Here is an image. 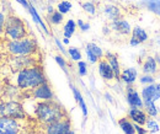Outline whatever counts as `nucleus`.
Listing matches in <instances>:
<instances>
[{"label":"nucleus","mask_w":160,"mask_h":134,"mask_svg":"<svg viewBox=\"0 0 160 134\" xmlns=\"http://www.w3.org/2000/svg\"><path fill=\"white\" fill-rule=\"evenodd\" d=\"M35 116L43 124H49L65 118L64 108L53 100L41 101L35 106Z\"/></svg>","instance_id":"obj_1"},{"label":"nucleus","mask_w":160,"mask_h":134,"mask_svg":"<svg viewBox=\"0 0 160 134\" xmlns=\"http://www.w3.org/2000/svg\"><path fill=\"white\" fill-rule=\"evenodd\" d=\"M44 82H47V80L40 67L35 65L16 72V86L20 90H32Z\"/></svg>","instance_id":"obj_2"},{"label":"nucleus","mask_w":160,"mask_h":134,"mask_svg":"<svg viewBox=\"0 0 160 134\" xmlns=\"http://www.w3.org/2000/svg\"><path fill=\"white\" fill-rule=\"evenodd\" d=\"M6 49L11 56H30L37 52V42L31 37L14 39L6 43Z\"/></svg>","instance_id":"obj_3"},{"label":"nucleus","mask_w":160,"mask_h":134,"mask_svg":"<svg viewBox=\"0 0 160 134\" xmlns=\"http://www.w3.org/2000/svg\"><path fill=\"white\" fill-rule=\"evenodd\" d=\"M4 37L9 41L27 37V28L25 22L18 16H8L4 26Z\"/></svg>","instance_id":"obj_4"},{"label":"nucleus","mask_w":160,"mask_h":134,"mask_svg":"<svg viewBox=\"0 0 160 134\" xmlns=\"http://www.w3.org/2000/svg\"><path fill=\"white\" fill-rule=\"evenodd\" d=\"M15 118V119H25L26 110L20 102L15 100L0 101V118Z\"/></svg>","instance_id":"obj_5"},{"label":"nucleus","mask_w":160,"mask_h":134,"mask_svg":"<svg viewBox=\"0 0 160 134\" xmlns=\"http://www.w3.org/2000/svg\"><path fill=\"white\" fill-rule=\"evenodd\" d=\"M37 64V59L35 57V54H30V56H11L9 60V65L11 68V70L14 72H19L26 68H31L35 67Z\"/></svg>","instance_id":"obj_6"},{"label":"nucleus","mask_w":160,"mask_h":134,"mask_svg":"<svg viewBox=\"0 0 160 134\" xmlns=\"http://www.w3.org/2000/svg\"><path fill=\"white\" fill-rule=\"evenodd\" d=\"M21 121L23 119H15L8 117L0 118V134H21L23 129Z\"/></svg>","instance_id":"obj_7"},{"label":"nucleus","mask_w":160,"mask_h":134,"mask_svg":"<svg viewBox=\"0 0 160 134\" xmlns=\"http://www.w3.org/2000/svg\"><path fill=\"white\" fill-rule=\"evenodd\" d=\"M44 131H46V134H73L70 122L67 118L58 121V122L46 124Z\"/></svg>","instance_id":"obj_8"},{"label":"nucleus","mask_w":160,"mask_h":134,"mask_svg":"<svg viewBox=\"0 0 160 134\" xmlns=\"http://www.w3.org/2000/svg\"><path fill=\"white\" fill-rule=\"evenodd\" d=\"M32 97L41 100V101L53 100V91H52L51 86L47 82H44L42 85H38L37 87L32 89Z\"/></svg>","instance_id":"obj_9"},{"label":"nucleus","mask_w":160,"mask_h":134,"mask_svg":"<svg viewBox=\"0 0 160 134\" xmlns=\"http://www.w3.org/2000/svg\"><path fill=\"white\" fill-rule=\"evenodd\" d=\"M110 26H111V30L112 31H115L117 33H121V35H129L132 32L129 23L122 19L111 21V25Z\"/></svg>","instance_id":"obj_10"},{"label":"nucleus","mask_w":160,"mask_h":134,"mask_svg":"<svg viewBox=\"0 0 160 134\" xmlns=\"http://www.w3.org/2000/svg\"><path fill=\"white\" fill-rule=\"evenodd\" d=\"M142 96H143V100H152L157 102L158 100H160V91L157 89V85L149 84L142 90Z\"/></svg>","instance_id":"obj_11"},{"label":"nucleus","mask_w":160,"mask_h":134,"mask_svg":"<svg viewBox=\"0 0 160 134\" xmlns=\"http://www.w3.org/2000/svg\"><path fill=\"white\" fill-rule=\"evenodd\" d=\"M127 102L131 105V107H137V108H142L143 107V101L140 98L139 94L136 91V89L133 87H128L127 89Z\"/></svg>","instance_id":"obj_12"},{"label":"nucleus","mask_w":160,"mask_h":134,"mask_svg":"<svg viewBox=\"0 0 160 134\" xmlns=\"http://www.w3.org/2000/svg\"><path fill=\"white\" fill-rule=\"evenodd\" d=\"M148 39V35H147V32L142 28V27H138V26H136L134 28H133V31H132V38H131V46H138L139 43H143V42H145Z\"/></svg>","instance_id":"obj_13"},{"label":"nucleus","mask_w":160,"mask_h":134,"mask_svg":"<svg viewBox=\"0 0 160 134\" xmlns=\"http://www.w3.org/2000/svg\"><path fill=\"white\" fill-rule=\"evenodd\" d=\"M128 116H129V118H131L136 124H139V126H144V124L147 123V121H148L147 115H145L142 110L137 108V107H131V110H129V112H128Z\"/></svg>","instance_id":"obj_14"},{"label":"nucleus","mask_w":160,"mask_h":134,"mask_svg":"<svg viewBox=\"0 0 160 134\" xmlns=\"http://www.w3.org/2000/svg\"><path fill=\"white\" fill-rule=\"evenodd\" d=\"M99 73L105 80H113L115 74L111 68V65L107 63V60H100L99 63Z\"/></svg>","instance_id":"obj_15"},{"label":"nucleus","mask_w":160,"mask_h":134,"mask_svg":"<svg viewBox=\"0 0 160 134\" xmlns=\"http://www.w3.org/2000/svg\"><path fill=\"white\" fill-rule=\"evenodd\" d=\"M105 58H106L107 63L111 65V68H112V70H113L115 79H117V80H118L120 77H121V69H120V63H118L117 57H116L115 54H112V53L107 52V53L105 54Z\"/></svg>","instance_id":"obj_16"},{"label":"nucleus","mask_w":160,"mask_h":134,"mask_svg":"<svg viewBox=\"0 0 160 134\" xmlns=\"http://www.w3.org/2000/svg\"><path fill=\"white\" fill-rule=\"evenodd\" d=\"M120 79L123 81V82H126V84L131 85V84H133V82L136 81V79H137V70H136V69H133V68L124 69V70L121 73Z\"/></svg>","instance_id":"obj_17"},{"label":"nucleus","mask_w":160,"mask_h":134,"mask_svg":"<svg viewBox=\"0 0 160 134\" xmlns=\"http://www.w3.org/2000/svg\"><path fill=\"white\" fill-rule=\"evenodd\" d=\"M103 14L106 15V17L111 21L113 20H118L121 17V11L120 9L115 5H106L103 9Z\"/></svg>","instance_id":"obj_18"},{"label":"nucleus","mask_w":160,"mask_h":134,"mask_svg":"<svg viewBox=\"0 0 160 134\" xmlns=\"http://www.w3.org/2000/svg\"><path fill=\"white\" fill-rule=\"evenodd\" d=\"M158 69V64H157V60L153 57H148L145 59L144 64H143V73L144 74H153L155 73Z\"/></svg>","instance_id":"obj_19"},{"label":"nucleus","mask_w":160,"mask_h":134,"mask_svg":"<svg viewBox=\"0 0 160 134\" xmlns=\"http://www.w3.org/2000/svg\"><path fill=\"white\" fill-rule=\"evenodd\" d=\"M118 124H120L121 129L124 134H136V128L131 123L129 119L127 118H121L118 121Z\"/></svg>","instance_id":"obj_20"},{"label":"nucleus","mask_w":160,"mask_h":134,"mask_svg":"<svg viewBox=\"0 0 160 134\" xmlns=\"http://www.w3.org/2000/svg\"><path fill=\"white\" fill-rule=\"evenodd\" d=\"M143 106L145 107V111H147V113L149 116L155 117V116L158 115V107L155 106V102L154 101H152V100H144Z\"/></svg>","instance_id":"obj_21"},{"label":"nucleus","mask_w":160,"mask_h":134,"mask_svg":"<svg viewBox=\"0 0 160 134\" xmlns=\"http://www.w3.org/2000/svg\"><path fill=\"white\" fill-rule=\"evenodd\" d=\"M28 11H30V14H31V16L33 17V21L36 22V23H38V25H41V27L44 30V32L46 33H48V28H47V26L44 25V22L41 20L40 15L37 14V11H36V9L32 6V5H30V9H28Z\"/></svg>","instance_id":"obj_22"},{"label":"nucleus","mask_w":160,"mask_h":134,"mask_svg":"<svg viewBox=\"0 0 160 134\" xmlns=\"http://www.w3.org/2000/svg\"><path fill=\"white\" fill-rule=\"evenodd\" d=\"M19 87L18 86H6L5 90L2 91L4 92V96L9 100H15L16 96H19Z\"/></svg>","instance_id":"obj_23"},{"label":"nucleus","mask_w":160,"mask_h":134,"mask_svg":"<svg viewBox=\"0 0 160 134\" xmlns=\"http://www.w3.org/2000/svg\"><path fill=\"white\" fill-rule=\"evenodd\" d=\"M74 31H75V22L73 20H68L64 26V37L70 38L74 35Z\"/></svg>","instance_id":"obj_24"},{"label":"nucleus","mask_w":160,"mask_h":134,"mask_svg":"<svg viewBox=\"0 0 160 134\" xmlns=\"http://www.w3.org/2000/svg\"><path fill=\"white\" fill-rule=\"evenodd\" d=\"M147 7L152 12H154V14L160 16V0H148Z\"/></svg>","instance_id":"obj_25"},{"label":"nucleus","mask_w":160,"mask_h":134,"mask_svg":"<svg viewBox=\"0 0 160 134\" xmlns=\"http://www.w3.org/2000/svg\"><path fill=\"white\" fill-rule=\"evenodd\" d=\"M86 49H89L92 54H95L99 59H101V58L103 57V52H102V49H101L99 46H96L95 43H88V44H86Z\"/></svg>","instance_id":"obj_26"},{"label":"nucleus","mask_w":160,"mask_h":134,"mask_svg":"<svg viewBox=\"0 0 160 134\" xmlns=\"http://www.w3.org/2000/svg\"><path fill=\"white\" fill-rule=\"evenodd\" d=\"M49 21L53 25H59L63 21V14L59 11H53L52 14H49Z\"/></svg>","instance_id":"obj_27"},{"label":"nucleus","mask_w":160,"mask_h":134,"mask_svg":"<svg viewBox=\"0 0 160 134\" xmlns=\"http://www.w3.org/2000/svg\"><path fill=\"white\" fill-rule=\"evenodd\" d=\"M70 9H72V2H69V1H60L58 4V11L62 12L63 15L69 12Z\"/></svg>","instance_id":"obj_28"},{"label":"nucleus","mask_w":160,"mask_h":134,"mask_svg":"<svg viewBox=\"0 0 160 134\" xmlns=\"http://www.w3.org/2000/svg\"><path fill=\"white\" fill-rule=\"evenodd\" d=\"M145 124H147V129H148L149 132H152V133L159 132V126H158V123H157L154 119H148Z\"/></svg>","instance_id":"obj_29"},{"label":"nucleus","mask_w":160,"mask_h":134,"mask_svg":"<svg viewBox=\"0 0 160 134\" xmlns=\"http://www.w3.org/2000/svg\"><path fill=\"white\" fill-rule=\"evenodd\" d=\"M68 53H69L70 58H72L73 60H75V62H79L80 59H81V53H80V51L78 48L70 47V48L68 49Z\"/></svg>","instance_id":"obj_30"},{"label":"nucleus","mask_w":160,"mask_h":134,"mask_svg":"<svg viewBox=\"0 0 160 134\" xmlns=\"http://www.w3.org/2000/svg\"><path fill=\"white\" fill-rule=\"evenodd\" d=\"M82 9L86 11V12H89L90 15H94L95 12H96V9H95V5L92 4V2H90V1H86V2H84L82 5Z\"/></svg>","instance_id":"obj_31"},{"label":"nucleus","mask_w":160,"mask_h":134,"mask_svg":"<svg viewBox=\"0 0 160 134\" xmlns=\"http://www.w3.org/2000/svg\"><path fill=\"white\" fill-rule=\"evenodd\" d=\"M78 68H79V75L85 77V75L88 74V65H86L85 62L79 60V62H78Z\"/></svg>","instance_id":"obj_32"},{"label":"nucleus","mask_w":160,"mask_h":134,"mask_svg":"<svg viewBox=\"0 0 160 134\" xmlns=\"http://www.w3.org/2000/svg\"><path fill=\"white\" fill-rule=\"evenodd\" d=\"M56 62L58 63V65H59L60 68L67 73V62H65V59L63 57H60V56H57L56 57Z\"/></svg>","instance_id":"obj_33"},{"label":"nucleus","mask_w":160,"mask_h":134,"mask_svg":"<svg viewBox=\"0 0 160 134\" xmlns=\"http://www.w3.org/2000/svg\"><path fill=\"white\" fill-rule=\"evenodd\" d=\"M5 21H6V16H5V14L0 12V37L4 35V26H5Z\"/></svg>","instance_id":"obj_34"},{"label":"nucleus","mask_w":160,"mask_h":134,"mask_svg":"<svg viewBox=\"0 0 160 134\" xmlns=\"http://www.w3.org/2000/svg\"><path fill=\"white\" fill-rule=\"evenodd\" d=\"M78 103H79L80 108H81V111H82L84 117H86V116H88V107H86V103H85V101H84V98H82V97L78 101Z\"/></svg>","instance_id":"obj_35"},{"label":"nucleus","mask_w":160,"mask_h":134,"mask_svg":"<svg viewBox=\"0 0 160 134\" xmlns=\"http://www.w3.org/2000/svg\"><path fill=\"white\" fill-rule=\"evenodd\" d=\"M139 81L142 82V84H153L154 77H150V75H148V74H145V75H143V77H140Z\"/></svg>","instance_id":"obj_36"},{"label":"nucleus","mask_w":160,"mask_h":134,"mask_svg":"<svg viewBox=\"0 0 160 134\" xmlns=\"http://www.w3.org/2000/svg\"><path fill=\"white\" fill-rule=\"evenodd\" d=\"M86 57H88V60H89L90 63H92V64H94V63H96V62L99 60V58L96 57L95 54H92L89 49H86Z\"/></svg>","instance_id":"obj_37"},{"label":"nucleus","mask_w":160,"mask_h":134,"mask_svg":"<svg viewBox=\"0 0 160 134\" xmlns=\"http://www.w3.org/2000/svg\"><path fill=\"white\" fill-rule=\"evenodd\" d=\"M78 26L80 27L81 31H88V30L90 28V25H89V23H84L82 20H78Z\"/></svg>","instance_id":"obj_38"},{"label":"nucleus","mask_w":160,"mask_h":134,"mask_svg":"<svg viewBox=\"0 0 160 134\" xmlns=\"http://www.w3.org/2000/svg\"><path fill=\"white\" fill-rule=\"evenodd\" d=\"M72 90H73V95H74V98H75V101L78 102L80 98L82 97V96H81L80 91L78 90V89H77V87H75V86H72Z\"/></svg>","instance_id":"obj_39"},{"label":"nucleus","mask_w":160,"mask_h":134,"mask_svg":"<svg viewBox=\"0 0 160 134\" xmlns=\"http://www.w3.org/2000/svg\"><path fill=\"white\" fill-rule=\"evenodd\" d=\"M134 128H136V132H137L138 134H147L145 129H144V128H142L139 124H136V126H134Z\"/></svg>","instance_id":"obj_40"},{"label":"nucleus","mask_w":160,"mask_h":134,"mask_svg":"<svg viewBox=\"0 0 160 134\" xmlns=\"http://www.w3.org/2000/svg\"><path fill=\"white\" fill-rule=\"evenodd\" d=\"M16 1H19L21 5H22V6L25 7V9H27V10L30 9V5H31V4H30V2L27 1V0H16Z\"/></svg>","instance_id":"obj_41"},{"label":"nucleus","mask_w":160,"mask_h":134,"mask_svg":"<svg viewBox=\"0 0 160 134\" xmlns=\"http://www.w3.org/2000/svg\"><path fill=\"white\" fill-rule=\"evenodd\" d=\"M56 44L58 46V48H59V51H62L63 53H65V51H64V48H63V46H62V43H60L59 39H56Z\"/></svg>","instance_id":"obj_42"},{"label":"nucleus","mask_w":160,"mask_h":134,"mask_svg":"<svg viewBox=\"0 0 160 134\" xmlns=\"http://www.w3.org/2000/svg\"><path fill=\"white\" fill-rule=\"evenodd\" d=\"M106 98H107V100H108V101H110V102H113V100H112V97H111V96L108 95V94H106Z\"/></svg>","instance_id":"obj_43"},{"label":"nucleus","mask_w":160,"mask_h":134,"mask_svg":"<svg viewBox=\"0 0 160 134\" xmlns=\"http://www.w3.org/2000/svg\"><path fill=\"white\" fill-rule=\"evenodd\" d=\"M63 42H64V44H68V43H69V38L64 37V39H63Z\"/></svg>","instance_id":"obj_44"},{"label":"nucleus","mask_w":160,"mask_h":134,"mask_svg":"<svg viewBox=\"0 0 160 134\" xmlns=\"http://www.w3.org/2000/svg\"><path fill=\"white\" fill-rule=\"evenodd\" d=\"M157 89H158V90L160 91V84H158V85H157Z\"/></svg>","instance_id":"obj_45"}]
</instances>
